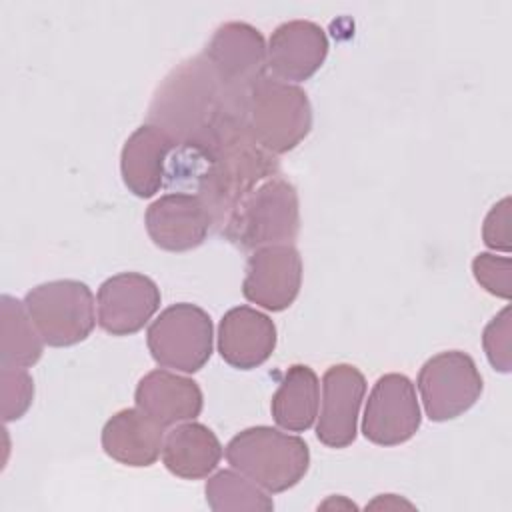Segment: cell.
I'll list each match as a JSON object with an SVG mask.
<instances>
[{"label":"cell","mask_w":512,"mask_h":512,"mask_svg":"<svg viewBox=\"0 0 512 512\" xmlns=\"http://www.w3.org/2000/svg\"><path fill=\"white\" fill-rule=\"evenodd\" d=\"M134 402L144 414L166 428L200 416L204 396L196 380L158 368L140 378Z\"/></svg>","instance_id":"18"},{"label":"cell","mask_w":512,"mask_h":512,"mask_svg":"<svg viewBox=\"0 0 512 512\" xmlns=\"http://www.w3.org/2000/svg\"><path fill=\"white\" fill-rule=\"evenodd\" d=\"M302 284V258L292 244H274L250 254L242 294L248 302L282 312L296 300Z\"/></svg>","instance_id":"11"},{"label":"cell","mask_w":512,"mask_h":512,"mask_svg":"<svg viewBox=\"0 0 512 512\" xmlns=\"http://www.w3.org/2000/svg\"><path fill=\"white\" fill-rule=\"evenodd\" d=\"M206 502L214 512H270L272 498L238 470H220L204 486Z\"/></svg>","instance_id":"23"},{"label":"cell","mask_w":512,"mask_h":512,"mask_svg":"<svg viewBox=\"0 0 512 512\" xmlns=\"http://www.w3.org/2000/svg\"><path fill=\"white\" fill-rule=\"evenodd\" d=\"M366 378L352 364H334L322 376V408L316 438L328 448H346L356 440Z\"/></svg>","instance_id":"14"},{"label":"cell","mask_w":512,"mask_h":512,"mask_svg":"<svg viewBox=\"0 0 512 512\" xmlns=\"http://www.w3.org/2000/svg\"><path fill=\"white\" fill-rule=\"evenodd\" d=\"M246 128L274 156L294 150L312 128L306 92L270 74L262 76L246 96Z\"/></svg>","instance_id":"5"},{"label":"cell","mask_w":512,"mask_h":512,"mask_svg":"<svg viewBox=\"0 0 512 512\" xmlns=\"http://www.w3.org/2000/svg\"><path fill=\"white\" fill-rule=\"evenodd\" d=\"M0 314V364L16 368L34 366L42 356L44 340L24 302L4 294L0 298Z\"/></svg>","instance_id":"22"},{"label":"cell","mask_w":512,"mask_h":512,"mask_svg":"<svg viewBox=\"0 0 512 512\" xmlns=\"http://www.w3.org/2000/svg\"><path fill=\"white\" fill-rule=\"evenodd\" d=\"M220 232L242 250L294 244L300 232L296 188L280 174L264 180L234 208Z\"/></svg>","instance_id":"3"},{"label":"cell","mask_w":512,"mask_h":512,"mask_svg":"<svg viewBox=\"0 0 512 512\" xmlns=\"http://www.w3.org/2000/svg\"><path fill=\"white\" fill-rule=\"evenodd\" d=\"M276 348V324L252 306L230 308L218 326V352L226 364L252 370L264 364Z\"/></svg>","instance_id":"17"},{"label":"cell","mask_w":512,"mask_h":512,"mask_svg":"<svg viewBox=\"0 0 512 512\" xmlns=\"http://www.w3.org/2000/svg\"><path fill=\"white\" fill-rule=\"evenodd\" d=\"M366 508H384V510H396V508H414L408 500L396 496V494H380L376 500H372Z\"/></svg>","instance_id":"28"},{"label":"cell","mask_w":512,"mask_h":512,"mask_svg":"<svg viewBox=\"0 0 512 512\" xmlns=\"http://www.w3.org/2000/svg\"><path fill=\"white\" fill-rule=\"evenodd\" d=\"M246 96L228 88L200 54L178 64L156 88L148 122L182 152L202 154L226 132L246 124Z\"/></svg>","instance_id":"1"},{"label":"cell","mask_w":512,"mask_h":512,"mask_svg":"<svg viewBox=\"0 0 512 512\" xmlns=\"http://www.w3.org/2000/svg\"><path fill=\"white\" fill-rule=\"evenodd\" d=\"M146 344L154 362L162 368L186 374L198 372L212 356V318L196 304H172L150 324Z\"/></svg>","instance_id":"7"},{"label":"cell","mask_w":512,"mask_h":512,"mask_svg":"<svg viewBox=\"0 0 512 512\" xmlns=\"http://www.w3.org/2000/svg\"><path fill=\"white\" fill-rule=\"evenodd\" d=\"M190 156L198 162L196 194L204 200L218 230L256 186L280 172L276 156L250 136L246 124L226 132L206 152Z\"/></svg>","instance_id":"2"},{"label":"cell","mask_w":512,"mask_h":512,"mask_svg":"<svg viewBox=\"0 0 512 512\" xmlns=\"http://www.w3.org/2000/svg\"><path fill=\"white\" fill-rule=\"evenodd\" d=\"M162 446L164 426L144 414L138 406L116 412L102 428L104 452L124 466H152L162 454Z\"/></svg>","instance_id":"19"},{"label":"cell","mask_w":512,"mask_h":512,"mask_svg":"<svg viewBox=\"0 0 512 512\" xmlns=\"http://www.w3.org/2000/svg\"><path fill=\"white\" fill-rule=\"evenodd\" d=\"M320 404V384L316 372L306 364H292L270 402V412L274 422L288 432L308 430L316 416Z\"/></svg>","instance_id":"21"},{"label":"cell","mask_w":512,"mask_h":512,"mask_svg":"<svg viewBox=\"0 0 512 512\" xmlns=\"http://www.w3.org/2000/svg\"><path fill=\"white\" fill-rule=\"evenodd\" d=\"M416 386L432 422H446L468 412L480 398L484 382L472 356L460 350H446L428 358Z\"/></svg>","instance_id":"8"},{"label":"cell","mask_w":512,"mask_h":512,"mask_svg":"<svg viewBox=\"0 0 512 512\" xmlns=\"http://www.w3.org/2000/svg\"><path fill=\"white\" fill-rule=\"evenodd\" d=\"M202 56L228 88L242 94H248L268 74L264 36L248 22H226L218 26Z\"/></svg>","instance_id":"10"},{"label":"cell","mask_w":512,"mask_h":512,"mask_svg":"<svg viewBox=\"0 0 512 512\" xmlns=\"http://www.w3.org/2000/svg\"><path fill=\"white\" fill-rule=\"evenodd\" d=\"M176 150V142L158 126L150 122L138 126L120 152L124 186L138 198H152L164 186L170 156Z\"/></svg>","instance_id":"16"},{"label":"cell","mask_w":512,"mask_h":512,"mask_svg":"<svg viewBox=\"0 0 512 512\" xmlns=\"http://www.w3.org/2000/svg\"><path fill=\"white\" fill-rule=\"evenodd\" d=\"M420 422L422 414L410 378L398 372L380 376L366 400L364 438L378 446H398L418 432Z\"/></svg>","instance_id":"9"},{"label":"cell","mask_w":512,"mask_h":512,"mask_svg":"<svg viewBox=\"0 0 512 512\" xmlns=\"http://www.w3.org/2000/svg\"><path fill=\"white\" fill-rule=\"evenodd\" d=\"M472 272L476 282L492 296L510 298V278H512V262L508 256H496L490 252H482L472 260Z\"/></svg>","instance_id":"26"},{"label":"cell","mask_w":512,"mask_h":512,"mask_svg":"<svg viewBox=\"0 0 512 512\" xmlns=\"http://www.w3.org/2000/svg\"><path fill=\"white\" fill-rule=\"evenodd\" d=\"M266 50L270 76L294 84L320 70L328 56V38L316 22L290 20L272 32Z\"/></svg>","instance_id":"15"},{"label":"cell","mask_w":512,"mask_h":512,"mask_svg":"<svg viewBox=\"0 0 512 512\" xmlns=\"http://www.w3.org/2000/svg\"><path fill=\"white\" fill-rule=\"evenodd\" d=\"M160 300V288L146 274H114L98 288V324L112 336H130L150 322Z\"/></svg>","instance_id":"12"},{"label":"cell","mask_w":512,"mask_h":512,"mask_svg":"<svg viewBox=\"0 0 512 512\" xmlns=\"http://www.w3.org/2000/svg\"><path fill=\"white\" fill-rule=\"evenodd\" d=\"M482 240L492 250L510 252V198L496 202L484 218Z\"/></svg>","instance_id":"27"},{"label":"cell","mask_w":512,"mask_h":512,"mask_svg":"<svg viewBox=\"0 0 512 512\" xmlns=\"http://www.w3.org/2000/svg\"><path fill=\"white\" fill-rule=\"evenodd\" d=\"M226 460L262 490L278 494L296 486L306 476L310 450L300 436L272 426H252L228 442Z\"/></svg>","instance_id":"4"},{"label":"cell","mask_w":512,"mask_h":512,"mask_svg":"<svg viewBox=\"0 0 512 512\" xmlns=\"http://www.w3.org/2000/svg\"><path fill=\"white\" fill-rule=\"evenodd\" d=\"M144 224L150 240L168 252L198 248L214 226L204 200L192 192L162 194L146 208Z\"/></svg>","instance_id":"13"},{"label":"cell","mask_w":512,"mask_h":512,"mask_svg":"<svg viewBox=\"0 0 512 512\" xmlns=\"http://www.w3.org/2000/svg\"><path fill=\"white\" fill-rule=\"evenodd\" d=\"M24 306L48 346H74L90 336L96 324L92 290L80 280H50L34 286Z\"/></svg>","instance_id":"6"},{"label":"cell","mask_w":512,"mask_h":512,"mask_svg":"<svg viewBox=\"0 0 512 512\" xmlns=\"http://www.w3.org/2000/svg\"><path fill=\"white\" fill-rule=\"evenodd\" d=\"M510 306L502 308L484 328L482 346L488 362L494 370L508 374L512 370V352H510Z\"/></svg>","instance_id":"25"},{"label":"cell","mask_w":512,"mask_h":512,"mask_svg":"<svg viewBox=\"0 0 512 512\" xmlns=\"http://www.w3.org/2000/svg\"><path fill=\"white\" fill-rule=\"evenodd\" d=\"M332 506H336V508H356L350 500H346L344 496H332V498H328L324 504H320V508H332Z\"/></svg>","instance_id":"29"},{"label":"cell","mask_w":512,"mask_h":512,"mask_svg":"<svg viewBox=\"0 0 512 512\" xmlns=\"http://www.w3.org/2000/svg\"><path fill=\"white\" fill-rule=\"evenodd\" d=\"M220 458L222 444L218 436L200 422H180L164 438L162 462L166 470L178 478H206L216 470Z\"/></svg>","instance_id":"20"},{"label":"cell","mask_w":512,"mask_h":512,"mask_svg":"<svg viewBox=\"0 0 512 512\" xmlns=\"http://www.w3.org/2000/svg\"><path fill=\"white\" fill-rule=\"evenodd\" d=\"M34 398V382L26 368L2 366L0 368V400L4 422L18 420L26 414Z\"/></svg>","instance_id":"24"}]
</instances>
